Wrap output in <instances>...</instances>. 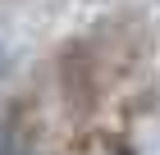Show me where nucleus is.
<instances>
[{
	"mask_svg": "<svg viewBox=\"0 0 160 155\" xmlns=\"http://www.w3.org/2000/svg\"><path fill=\"white\" fill-rule=\"evenodd\" d=\"M0 155H9V128L0 123Z\"/></svg>",
	"mask_w": 160,
	"mask_h": 155,
	"instance_id": "1",
	"label": "nucleus"
}]
</instances>
